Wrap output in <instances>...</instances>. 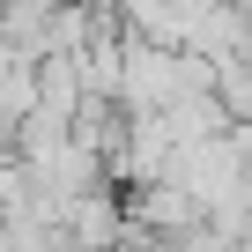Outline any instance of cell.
<instances>
[{
  "label": "cell",
  "mask_w": 252,
  "mask_h": 252,
  "mask_svg": "<svg viewBox=\"0 0 252 252\" xmlns=\"http://www.w3.org/2000/svg\"><path fill=\"white\" fill-rule=\"evenodd\" d=\"M186 89V45H156L126 30V74H119V104L126 111H163Z\"/></svg>",
  "instance_id": "obj_1"
},
{
  "label": "cell",
  "mask_w": 252,
  "mask_h": 252,
  "mask_svg": "<svg viewBox=\"0 0 252 252\" xmlns=\"http://www.w3.org/2000/svg\"><path fill=\"white\" fill-rule=\"evenodd\" d=\"M67 245H134V215L119 193H74L67 200Z\"/></svg>",
  "instance_id": "obj_2"
},
{
  "label": "cell",
  "mask_w": 252,
  "mask_h": 252,
  "mask_svg": "<svg viewBox=\"0 0 252 252\" xmlns=\"http://www.w3.org/2000/svg\"><path fill=\"white\" fill-rule=\"evenodd\" d=\"M30 104H37V60L0 37V141L8 149H15V126L30 119Z\"/></svg>",
  "instance_id": "obj_3"
},
{
  "label": "cell",
  "mask_w": 252,
  "mask_h": 252,
  "mask_svg": "<svg viewBox=\"0 0 252 252\" xmlns=\"http://www.w3.org/2000/svg\"><path fill=\"white\" fill-rule=\"evenodd\" d=\"M215 96H222V111H230L237 126H252V52L215 67Z\"/></svg>",
  "instance_id": "obj_4"
},
{
  "label": "cell",
  "mask_w": 252,
  "mask_h": 252,
  "mask_svg": "<svg viewBox=\"0 0 252 252\" xmlns=\"http://www.w3.org/2000/svg\"><path fill=\"white\" fill-rule=\"evenodd\" d=\"M0 245H8V222H0Z\"/></svg>",
  "instance_id": "obj_5"
}]
</instances>
